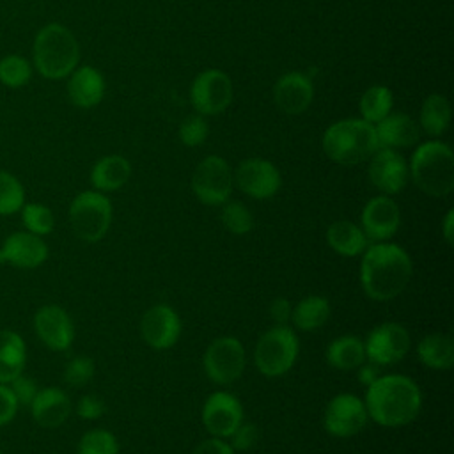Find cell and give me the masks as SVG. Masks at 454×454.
<instances>
[{
    "instance_id": "41",
    "label": "cell",
    "mask_w": 454,
    "mask_h": 454,
    "mask_svg": "<svg viewBox=\"0 0 454 454\" xmlns=\"http://www.w3.org/2000/svg\"><path fill=\"white\" fill-rule=\"evenodd\" d=\"M105 411H106L105 401L99 399L98 395H92V394H87V395L80 397V401H78V404H76V413H78V417L83 419V420L99 419Z\"/></svg>"
},
{
    "instance_id": "22",
    "label": "cell",
    "mask_w": 454,
    "mask_h": 454,
    "mask_svg": "<svg viewBox=\"0 0 454 454\" xmlns=\"http://www.w3.org/2000/svg\"><path fill=\"white\" fill-rule=\"evenodd\" d=\"M374 131H376L378 145L387 149L410 147L417 144L420 137L417 122L403 112H395V114L390 112L388 115H385L381 121L374 124Z\"/></svg>"
},
{
    "instance_id": "16",
    "label": "cell",
    "mask_w": 454,
    "mask_h": 454,
    "mask_svg": "<svg viewBox=\"0 0 454 454\" xmlns=\"http://www.w3.org/2000/svg\"><path fill=\"white\" fill-rule=\"evenodd\" d=\"M360 229L376 243L390 239L401 225V211L390 195H376L367 200L360 215Z\"/></svg>"
},
{
    "instance_id": "32",
    "label": "cell",
    "mask_w": 454,
    "mask_h": 454,
    "mask_svg": "<svg viewBox=\"0 0 454 454\" xmlns=\"http://www.w3.org/2000/svg\"><path fill=\"white\" fill-rule=\"evenodd\" d=\"M220 220L222 225L234 236L248 234L254 229V216L250 209L239 200H227L222 204Z\"/></svg>"
},
{
    "instance_id": "2",
    "label": "cell",
    "mask_w": 454,
    "mask_h": 454,
    "mask_svg": "<svg viewBox=\"0 0 454 454\" xmlns=\"http://www.w3.org/2000/svg\"><path fill=\"white\" fill-rule=\"evenodd\" d=\"M371 420L383 427H401L417 419L422 394L417 383L404 374H383L367 387L365 401Z\"/></svg>"
},
{
    "instance_id": "11",
    "label": "cell",
    "mask_w": 454,
    "mask_h": 454,
    "mask_svg": "<svg viewBox=\"0 0 454 454\" xmlns=\"http://www.w3.org/2000/svg\"><path fill=\"white\" fill-rule=\"evenodd\" d=\"M411 346L408 330L394 321L374 326L364 340L365 356L376 365H392L403 360Z\"/></svg>"
},
{
    "instance_id": "6",
    "label": "cell",
    "mask_w": 454,
    "mask_h": 454,
    "mask_svg": "<svg viewBox=\"0 0 454 454\" xmlns=\"http://www.w3.org/2000/svg\"><path fill=\"white\" fill-rule=\"evenodd\" d=\"M298 349L300 342L294 330L287 325H275L268 328L255 344V367L266 378L284 376L294 365Z\"/></svg>"
},
{
    "instance_id": "39",
    "label": "cell",
    "mask_w": 454,
    "mask_h": 454,
    "mask_svg": "<svg viewBox=\"0 0 454 454\" xmlns=\"http://www.w3.org/2000/svg\"><path fill=\"white\" fill-rule=\"evenodd\" d=\"M257 438H259L257 426L252 422H241L227 440H231L229 445L234 450H248L257 443Z\"/></svg>"
},
{
    "instance_id": "27",
    "label": "cell",
    "mask_w": 454,
    "mask_h": 454,
    "mask_svg": "<svg viewBox=\"0 0 454 454\" xmlns=\"http://www.w3.org/2000/svg\"><path fill=\"white\" fill-rule=\"evenodd\" d=\"M27 349L21 335L12 330H0V383L7 385L23 372Z\"/></svg>"
},
{
    "instance_id": "26",
    "label": "cell",
    "mask_w": 454,
    "mask_h": 454,
    "mask_svg": "<svg viewBox=\"0 0 454 454\" xmlns=\"http://www.w3.org/2000/svg\"><path fill=\"white\" fill-rule=\"evenodd\" d=\"M417 358L429 369L445 371L454 365V340L447 333H429L417 344Z\"/></svg>"
},
{
    "instance_id": "13",
    "label": "cell",
    "mask_w": 454,
    "mask_h": 454,
    "mask_svg": "<svg viewBox=\"0 0 454 454\" xmlns=\"http://www.w3.org/2000/svg\"><path fill=\"white\" fill-rule=\"evenodd\" d=\"M234 186H238L245 195L264 200L273 197L282 184L278 168L264 158H247L236 170H232Z\"/></svg>"
},
{
    "instance_id": "34",
    "label": "cell",
    "mask_w": 454,
    "mask_h": 454,
    "mask_svg": "<svg viewBox=\"0 0 454 454\" xmlns=\"http://www.w3.org/2000/svg\"><path fill=\"white\" fill-rule=\"evenodd\" d=\"M25 204V190L20 179L0 170V215L18 213Z\"/></svg>"
},
{
    "instance_id": "10",
    "label": "cell",
    "mask_w": 454,
    "mask_h": 454,
    "mask_svg": "<svg viewBox=\"0 0 454 454\" xmlns=\"http://www.w3.org/2000/svg\"><path fill=\"white\" fill-rule=\"evenodd\" d=\"M190 101L200 115H218L232 101V82L222 69L200 71L190 87Z\"/></svg>"
},
{
    "instance_id": "47",
    "label": "cell",
    "mask_w": 454,
    "mask_h": 454,
    "mask_svg": "<svg viewBox=\"0 0 454 454\" xmlns=\"http://www.w3.org/2000/svg\"><path fill=\"white\" fill-rule=\"evenodd\" d=\"M0 454H2V450H0Z\"/></svg>"
},
{
    "instance_id": "23",
    "label": "cell",
    "mask_w": 454,
    "mask_h": 454,
    "mask_svg": "<svg viewBox=\"0 0 454 454\" xmlns=\"http://www.w3.org/2000/svg\"><path fill=\"white\" fill-rule=\"evenodd\" d=\"M69 101L78 108H92L105 96V78L92 66L76 67L67 80Z\"/></svg>"
},
{
    "instance_id": "8",
    "label": "cell",
    "mask_w": 454,
    "mask_h": 454,
    "mask_svg": "<svg viewBox=\"0 0 454 454\" xmlns=\"http://www.w3.org/2000/svg\"><path fill=\"white\" fill-rule=\"evenodd\" d=\"M234 188L232 168L222 156H206L193 170L192 192L206 206H222Z\"/></svg>"
},
{
    "instance_id": "21",
    "label": "cell",
    "mask_w": 454,
    "mask_h": 454,
    "mask_svg": "<svg viewBox=\"0 0 454 454\" xmlns=\"http://www.w3.org/2000/svg\"><path fill=\"white\" fill-rule=\"evenodd\" d=\"M30 411L39 426L59 427L67 420L71 413V399L64 390L57 387H46L37 390L30 403Z\"/></svg>"
},
{
    "instance_id": "46",
    "label": "cell",
    "mask_w": 454,
    "mask_h": 454,
    "mask_svg": "<svg viewBox=\"0 0 454 454\" xmlns=\"http://www.w3.org/2000/svg\"><path fill=\"white\" fill-rule=\"evenodd\" d=\"M442 236L449 247L454 245V211L449 209L442 222Z\"/></svg>"
},
{
    "instance_id": "20",
    "label": "cell",
    "mask_w": 454,
    "mask_h": 454,
    "mask_svg": "<svg viewBox=\"0 0 454 454\" xmlns=\"http://www.w3.org/2000/svg\"><path fill=\"white\" fill-rule=\"evenodd\" d=\"M312 98H314V85L310 78L300 71L284 73L273 87L275 105L286 115L303 114L310 106Z\"/></svg>"
},
{
    "instance_id": "18",
    "label": "cell",
    "mask_w": 454,
    "mask_h": 454,
    "mask_svg": "<svg viewBox=\"0 0 454 454\" xmlns=\"http://www.w3.org/2000/svg\"><path fill=\"white\" fill-rule=\"evenodd\" d=\"M37 337L53 351H66L74 340V325L71 316L59 305H43L34 316Z\"/></svg>"
},
{
    "instance_id": "15",
    "label": "cell",
    "mask_w": 454,
    "mask_h": 454,
    "mask_svg": "<svg viewBox=\"0 0 454 454\" xmlns=\"http://www.w3.org/2000/svg\"><path fill=\"white\" fill-rule=\"evenodd\" d=\"M369 179L383 192V195H395L404 190L410 179V168L406 160L395 151L380 147L369 161Z\"/></svg>"
},
{
    "instance_id": "30",
    "label": "cell",
    "mask_w": 454,
    "mask_h": 454,
    "mask_svg": "<svg viewBox=\"0 0 454 454\" xmlns=\"http://www.w3.org/2000/svg\"><path fill=\"white\" fill-rule=\"evenodd\" d=\"M450 103L442 94H429L420 106V128L431 135L440 137L450 124Z\"/></svg>"
},
{
    "instance_id": "45",
    "label": "cell",
    "mask_w": 454,
    "mask_h": 454,
    "mask_svg": "<svg viewBox=\"0 0 454 454\" xmlns=\"http://www.w3.org/2000/svg\"><path fill=\"white\" fill-rule=\"evenodd\" d=\"M356 369H358V380H360V383L365 385V387H369L371 383H374V381L380 378L378 365L372 364V362L367 364V360H365V362H364L360 367H356Z\"/></svg>"
},
{
    "instance_id": "12",
    "label": "cell",
    "mask_w": 454,
    "mask_h": 454,
    "mask_svg": "<svg viewBox=\"0 0 454 454\" xmlns=\"http://www.w3.org/2000/svg\"><path fill=\"white\" fill-rule=\"evenodd\" d=\"M369 422L367 408L355 394H337L325 408L323 426L335 438H351Z\"/></svg>"
},
{
    "instance_id": "1",
    "label": "cell",
    "mask_w": 454,
    "mask_h": 454,
    "mask_svg": "<svg viewBox=\"0 0 454 454\" xmlns=\"http://www.w3.org/2000/svg\"><path fill=\"white\" fill-rule=\"evenodd\" d=\"M362 255L360 284L371 300L388 301L406 289L413 275V262L403 247L380 241L367 247Z\"/></svg>"
},
{
    "instance_id": "25",
    "label": "cell",
    "mask_w": 454,
    "mask_h": 454,
    "mask_svg": "<svg viewBox=\"0 0 454 454\" xmlns=\"http://www.w3.org/2000/svg\"><path fill=\"white\" fill-rule=\"evenodd\" d=\"M326 243L330 248L342 257H355L364 254L369 247V239L360 225L349 220H337L326 229Z\"/></svg>"
},
{
    "instance_id": "4",
    "label": "cell",
    "mask_w": 454,
    "mask_h": 454,
    "mask_svg": "<svg viewBox=\"0 0 454 454\" xmlns=\"http://www.w3.org/2000/svg\"><path fill=\"white\" fill-rule=\"evenodd\" d=\"M325 154L339 165H356L378 149L374 124L364 119H340L326 128L321 140Z\"/></svg>"
},
{
    "instance_id": "9",
    "label": "cell",
    "mask_w": 454,
    "mask_h": 454,
    "mask_svg": "<svg viewBox=\"0 0 454 454\" xmlns=\"http://www.w3.org/2000/svg\"><path fill=\"white\" fill-rule=\"evenodd\" d=\"M202 365L206 376L216 385H231L238 381L247 365L241 340L231 335L215 339L204 351Z\"/></svg>"
},
{
    "instance_id": "31",
    "label": "cell",
    "mask_w": 454,
    "mask_h": 454,
    "mask_svg": "<svg viewBox=\"0 0 454 454\" xmlns=\"http://www.w3.org/2000/svg\"><path fill=\"white\" fill-rule=\"evenodd\" d=\"M392 105H394L392 90L385 85H372L360 98L362 119L371 124H376L378 121H381L385 115L392 112Z\"/></svg>"
},
{
    "instance_id": "14",
    "label": "cell",
    "mask_w": 454,
    "mask_h": 454,
    "mask_svg": "<svg viewBox=\"0 0 454 454\" xmlns=\"http://www.w3.org/2000/svg\"><path fill=\"white\" fill-rule=\"evenodd\" d=\"M140 333L149 348L156 351H165L179 340L181 319L170 305H153L142 316Z\"/></svg>"
},
{
    "instance_id": "42",
    "label": "cell",
    "mask_w": 454,
    "mask_h": 454,
    "mask_svg": "<svg viewBox=\"0 0 454 454\" xmlns=\"http://www.w3.org/2000/svg\"><path fill=\"white\" fill-rule=\"evenodd\" d=\"M18 406V399L11 387L0 383V426H5L14 419Z\"/></svg>"
},
{
    "instance_id": "17",
    "label": "cell",
    "mask_w": 454,
    "mask_h": 454,
    "mask_svg": "<svg viewBox=\"0 0 454 454\" xmlns=\"http://www.w3.org/2000/svg\"><path fill=\"white\" fill-rule=\"evenodd\" d=\"M202 422L211 436L227 440L243 422V406L229 392H213L202 406Z\"/></svg>"
},
{
    "instance_id": "36",
    "label": "cell",
    "mask_w": 454,
    "mask_h": 454,
    "mask_svg": "<svg viewBox=\"0 0 454 454\" xmlns=\"http://www.w3.org/2000/svg\"><path fill=\"white\" fill-rule=\"evenodd\" d=\"M21 220H23V225L27 227V231L32 234H37V236L50 234L55 225L51 209L46 207L44 204H35V202L23 204Z\"/></svg>"
},
{
    "instance_id": "38",
    "label": "cell",
    "mask_w": 454,
    "mask_h": 454,
    "mask_svg": "<svg viewBox=\"0 0 454 454\" xmlns=\"http://www.w3.org/2000/svg\"><path fill=\"white\" fill-rule=\"evenodd\" d=\"M177 135H179L181 144H184L186 147H197L206 142V138L209 135V126H207L206 119L200 114H197L181 122Z\"/></svg>"
},
{
    "instance_id": "7",
    "label": "cell",
    "mask_w": 454,
    "mask_h": 454,
    "mask_svg": "<svg viewBox=\"0 0 454 454\" xmlns=\"http://www.w3.org/2000/svg\"><path fill=\"white\" fill-rule=\"evenodd\" d=\"M69 223L80 239L87 243L99 241L112 223L110 199L98 190L78 193L69 206Z\"/></svg>"
},
{
    "instance_id": "24",
    "label": "cell",
    "mask_w": 454,
    "mask_h": 454,
    "mask_svg": "<svg viewBox=\"0 0 454 454\" xmlns=\"http://www.w3.org/2000/svg\"><path fill=\"white\" fill-rule=\"evenodd\" d=\"M129 176V161L121 154H108L94 163L90 170V183L98 192H115L128 183Z\"/></svg>"
},
{
    "instance_id": "5",
    "label": "cell",
    "mask_w": 454,
    "mask_h": 454,
    "mask_svg": "<svg viewBox=\"0 0 454 454\" xmlns=\"http://www.w3.org/2000/svg\"><path fill=\"white\" fill-rule=\"evenodd\" d=\"M408 168L415 186L429 197H447L454 190V154L440 140L420 144Z\"/></svg>"
},
{
    "instance_id": "40",
    "label": "cell",
    "mask_w": 454,
    "mask_h": 454,
    "mask_svg": "<svg viewBox=\"0 0 454 454\" xmlns=\"http://www.w3.org/2000/svg\"><path fill=\"white\" fill-rule=\"evenodd\" d=\"M11 390L14 392L16 399H18V404H23V406H30L32 399L35 397L37 394V383L28 378V376H23V372L20 376H16L12 381H11Z\"/></svg>"
},
{
    "instance_id": "19",
    "label": "cell",
    "mask_w": 454,
    "mask_h": 454,
    "mask_svg": "<svg viewBox=\"0 0 454 454\" xmlns=\"http://www.w3.org/2000/svg\"><path fill=\"white\" fill-rule=\"evenodd\" d=\"M48 259V245L41 236L28 231H18L7 236L0 247V262L30 270Z\"/></svg>"
},
{
    "instance_id": "3",
    "label": "cell",
    "mask_w": 454,
    "mask_h": 454,
    "mask_svg": "<svg viewBox=\"0 0 454 454\" xmlns=\"http://www.w3.org/2000/svg\"><path fill=\"white\" fill-rule=\"evenodd\" d=\"M34 66L43 78L62 80L69 76L80 60V46L74 34L60 25H44L34 39Z\"/></svg>"
},
{
    "instance_id": "28",
    "label": "cell",
    "mask_w": 454,
    "mask_h": 454,
    "mask_svg": "<svg viewBox=\"0 0 454 454\" xmlns=\"http://www.w3.org/2000/svg\"><path fill=\"white\" fill-rule=\"evenodd\" d=\"M367 360L364 340L355 335L333 339L326 348V362L339 371H351Z\"/></svg>"
},
{
    "instance_id": "43",
    "label": "cell",
    "mask_w": 454,
    "mask_h": 454,
    "mask_svg": "<svg viewBox=\"0 0 454 454\" xmlns=\"http://www.w3.org/2000/svg\"><path fill=\"white\" fill-rule=\"evenodd\" d=\"M193 454H234V449L229 445L227 440L211 436V438L200 442L195 447Z\"/></svg>"
},
{
    "instance_id": "35",
    "label": "cell",
    "mask_w": 454,
    "mask_h": 454,
    "mask_svg": "<svg viewBox=\"0 0 454 454\" xmlns=\"http://www.w3.org/2000/svg\"><path fill=\"white\" fill-rule=\"evenodd\" d=\"M78 454H119V442L108 429H90L80 438Z\"/></svg>"
},
{
    "instance_id": "29",
    "label": "cell",
    "mask_w": 454,
    "mask_h": 454,
    "mask_svg": "<svg viewBox=\"0 0 454 454\" xmlns=\"http://www.w3.org/2000/svg\"><path fill=\"white\" fill-rule=\"evenodd\" d=\"M330 319V303L325 296L310 294L293 305L291 323L301 332H312L321 328Z\"/></svg>"
},
{
    "instance_id": "37",
    "label": "cell",
    "mask_w": 454,
    "mask_h": 454,
    "mask_svg": "<svg viewBox=\"0 0 454 454\" xmlns=\"http://www.w3.org/2000/svg\"><path fill=\"white\" fill-rule=\"evenodd\" d=\"M94 371H96V365L90 356H85V355L74 356L67 362L64 369V381L71 387H83L92 380Z\"/></svg>"
},
{
    "instance_id": "33",
    "label": "cell",
    "mask_w": 454,
    "mask_h": 454,
    "mask_svg": "<svg viewBox=\"0 0 454 454\" xmlns=\"http://www.w3.org/2000/svg\"><path fill=\"white\" fill-rule=\"evenodd\" d=\"M32 76V66L21 55H5L0 59V83L9 89L23 87Z\"/></svg>"
},
{
    "instance_id": "44",
    "label": "cell",
    "mask_w": 454,
    "mask_h": 454,
    "mask_svg": "<svg viewBox=\"0 0 454 454\" xmlns=\"http://www.w3.org/2000/svg\"><path fill=\"white\" fill-rule=\"evenodd\" d=\"M291 312L293 305L284 296H278L270 303V316L277 325H287L291 321Z\"/></svg>"
}]
</instances>
